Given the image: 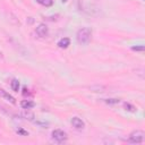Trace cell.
Returning a JSON list of instances; mask_svg holds the SVG:
<instances>
[{"label": "cell", "instance_id": "obj_1", "mask_svg": "<svg viewBox=\"0 0 145 145\" xmlns=\"http://www.w3.org/2000/svg\"><path fill=\"white\" fill-rule=\"evenodd\" d=\"M92 37V31L88 27H82L77 31L76 39L79 44H88Z\"/></svg>", "mask_w": 145, "mask_h": 145}, {"label": "cell", "instance_id": "obj_2", "mask_svg": "<svg viewBox=\"0 0 145 145\" xmlns=\"http://www.w3.org/2000/svg\"><path fill=\"white\" fill-rule=\"evenodd\" d=\"M144 131L143 130H134L129 137H128V142L131 143V144H139V143H143L144 140Z\"/></svg>", "mask_w": 145, "mask_h": 145}, {"label": "cell", "instance_id": "obj_3", "mask_svg": "<svg viewBox=\"0 0 145 145\" xmlns=\"http://www.w3.org/2000/svg\"><path fill=\"white\" fill-rule=\"evenodd\" d=\"M51 137H52V139L54 140V142H57V143H65L67 139H68V136H67V134L63 131V130H61V129H54L52 133H51Z\"/></svg>", "mask_w": 145, "mask_h": 145}, {"label": "cell", "instance_id": "obj_4", "mask_svg": "<svg viewBox=\"0 0 145 145\" xmlns=\"http://www.w3.org/2000/svg\"><path fill=\"white\" fill-rule=\"evenodd\" d=\"M35 32L36 34L40 36V37H45L48 34H49V28L45 24H40L36 28H35Z\"/></svg>", "mask_w": 145, "mask_h": 145}, {"label": "cell", "instance_id": "obj_5", "mask_svg": "<svg viewBox=\"0 0 145 145\" xmlns=\"http://www.w3.org/2000/svg\"><path fill=\"white\" fill-rule=\"evenodd\" d=\"M71 125H72L74 128H76V129H78V130H80V129H83V128L85 127L84 121H83L80 118H78V117H74V118L71 119Z\"/></svg>", "mask_w": 145, "mask_h": 145}, {"label": "cell", "instance_id": "obj_6", "mask_svg": "<svg viewBox=\"0 0 145 145\" xmlns=\"http://www.w3.org/2000/svg\"><path fill=\"white\" fill-rule=\"evenodd\" d=\"M0 97H2V99H5V100H7L8 102H10V103H12V104H15V103H16L15 97H14V96H11L8 92H6V91H5V89H2V88H0Z\"/></svg>", "mask_w": 145, "mask_h": 145}, {"label": "cell", "instance_id": "obj_7", "mask_svg": "<svg viewBox=\"0 0 145 145\" xmlns=\"http://www.w3.org/2000/svg\"><path fill=\"white\" fill-rule=\"evenodd\" d=\"M34 105H35V103H34L33 101H31V100H23V101H20V106H22L24 110H29V109H32Z\"/></svg>", "mask_w": 145, "mask_h": 145}, {"label": "cell", "instance_id": "obj_8", "mask_svg": "<svg viewBox=\"0 0 145 145\" xmlns=\"http://www.w3.org/2000/svg\"><path fill=\"white\" fill-rule=\"evenodd\" d=\"M69 44H70V40H69L68 37H62V39H60V40L58 41V46L61 48V49L68 48Z\"/></svg>", "mask_w": 145, "mask_h": 145}, {"label": "cell", "instance_id": "obj_9", "mask_svg": "<svg viewBox=\"0 0 145 145\" xmlns=\"http://www.w3.org/2000/svg\"><path fill=\"white\" fill-rule=\"evenodd\" d=\"M10 87L14 92H18L19 91V82L17 79H12L10 83Z\"/></svg>", "mask_w": 145, "mask_h": 145}, {"label": "cell", "instance_id": "obj_10", "mask_svg": "<svg viewBox=\"0 0 145 145\" xmlns=\"http://www.w3.org/2000/svg\"><path fill=\"white\" fill-rule=\"evenodd\" d=\"M123 106H125V109H126L127 111H129V112H136V110H137V109H136V106H134L133 104L127 103V102L123 104Z\"/></svg>", "mask_w": 145, "mask_h": 145}, {"label": "cell", "instance_id": "obj_11", "mask_svg": "<svg viewBox=\"0 0 145 145\" xmlns=\"http://www.w3.org/2000/svg\"><path fill=\"white\" fill-rule=\"evenodd\" d=\"M104 102L108 104H117L120 102L119 99H104Z\"/></svg>", "mask_w": 145, "mask_h": 145}, {"label": "cell", "instance_id": "obj_12", "mask_svg": "<svg viewBox=\"0 0 145 145\" xmlns=\"http://www.w3.org/2000/svg\"><path fill=\"white\" fill-rule=\"evenodd\" d=\"M22 116L25 119H28V120H33V118H34V114L31 113V112H24V113H22Z\"/></svg>", "mask_w": 145, "mask_h": 145}, {"label": "cell", "instance_id": "obj_13", "mask_svg": "<svg viewBox=\"0 0 145 145\" xmlns=\"http://www.w3.org/2000/svg\"><path fill=\"white\" fill-rule=\"evenodd\" d=\"M144 49H145V48H144V45H138V46L136 45V46H133V48H131V50H133V51H140V52H143V51H144Z\"/></svg>", "mask_w": 145, "mask_h": 145}, {"label": "cell", "instance_id": "obj_14", "mask_svg": "<svg viewBox=\"0 0 145 145\" xmlns=\"http://www.w3.org/2000/svg\"><path fill=\"white\" fill-rule=\"evenodd\" d=\"M41 5L42 6H45V7H49L52 5V0H42L41 1Z\"/></svg>", "mask_w": 145, "mask_h": 145}, {"label": "cell", "instance_id": "obj_15", "mask_svg": "<svg viewBox=\"0 0 145 145\" xmlns=\"http://www.w3.org/2000/svg\"><path fill=\"white\" fill-rule=\"evenodd\" d=\"M16 133H17L18 135H22V136H27V135H28V133H27L26 130H24V129H17Z\"/></svg>", "mask_w": 145, "mask_h": 145}, {"label": "cell", "instance_id": "obj_16", "mask_svg": "<svg viewBox=\"0 0 145 145\" xmlns=\"http://www.w3.org/2000/svg\"><path fill=\"white\" fill-rule=\"evenodd\" d=\"M2 57H3V54H2V52H1V51H0V59H1V58H2Z\"/></svg>", "mask_w": 145, "mask_h": 145}, {"label": "cell", "instance_id": "obj_17", "mask_svg": "<svg viewBox=\"0 0 145 145\" xmlns=\"http://www.w3.org/2000/svg\"><path fill=\"white\" fill-rule=\"evenodd\" d=\"M36 1H37L39 3H41V1H42V0H36Z\"/></svg>", "mask_w": 145, "mask_h": 145}, {"label": "cell", "instance_id": "obj_18", "mask_svg": "<svg viewBox=\"0 0 145 145\" xmlns=\"http://www.w3.org/2000/svg\"><path fill=\"white\" fill-rule=\"evenodd\" d=\"M67 1H68V0H62V2H67Z\"/></svg>", "mask_w": 145, "mask_h": 145}]
</instances>
